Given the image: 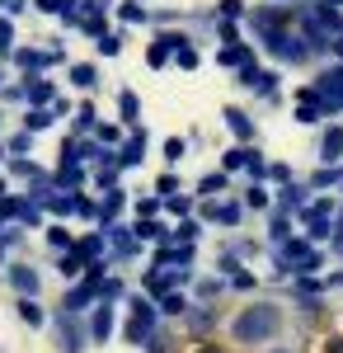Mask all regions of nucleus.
I'll use <instances>...</instances> for the list:
<instances>
[{
  "label": "nucleus",
  "instance_id": "f257e3e1",
  "mask_svg": "<svg viewBox=\"0 0 343 353\" xmlns=\"http://www.w3.org/2000/svg\"><path fill=\"white\" fill-rule=\"evenodd\" d=\"M282 330V311L273 306V301H254V306H245L236 316V325H231V339L236 344H264Z\"/></svg>",
  "mask_w": 343,
  "mask_h": 353
},
{
  "label": "nucleus",
  "instance_id": "f03ea898",
  "mask_svg": "<svg viewBox=\"0 0 343 353\" xmlns=\"http://www.w3.org/2000/svg\"><path fill=\"white\" fill-rule=\"evenodd\" d=\"M315 90H320V99H324V113H339L343 109V66H329Z\"/></svg>",
  "mask_w": 343,
  "mask_h": 353
},
{
  "label": "nucleus",
  "instance_id": "7ed1b4c3",
  "mask_svg": "<svg viewBox=\"0 0 343 353\" xmlns=\"http://www.w3.org/2000/svg\"><path fill=\"white\" fill-rule=\"evenodd\" d=\"M329 208H334V203H320V208H311V212H306V236H311V241H324V236H329Z\"/></svg>",
  "mask_w": 343,
  "mask_h": 353
},
{
  "label": "nucleus",
  "instance_id": "20e7f679",
  "mask_svg": "<svg viewBox=\"0 0 343 353\" xmlns=\"http://www.w3.org/2000/svg\"><path fill=\"white\" fill-rule=\"evenodd\" d=\"M216 61H221V66H236V71H245V66H254V57H249V48H240V43H221V52H216Z\"/></svg>",
  "mask_w": 343,
  "mask_h": 353
},
{
  "label": "nucleus",
  "instance_id": "39448f33",
  "mask_svg": "<svg viewBox=\"0 0 343 353\" xmlns=\"http://www.w3.org/2000/svg\"><path fill=\"white\" fill-rule=\"evenodd\" d=\"M339 156H343V132H339V128H329V132H324V141H320V161L334 165Z\"/></svg>",
  "mask_w": 343,
  "mask_h": 353
},
{
  "label": "nucleus",
  "instance_id": "423d86ee",
  "mask_svg": "<svg viewBox=\"0 0 343 353\" xmlns=\"http://www.w3.org/2000/svg\"><path fill=\"white\" fill-rule=\"evenodd\" d=\"M226 128H231L240 141H249V137H254V123H249V113H240V109H226Z\"/></svg>",
  "mask_w": 343,
  "mask_h": 353
},
{
  "label": "nucleus",
  "instance_id": "0eeeda50",
  "mask_svg": "<svg viewBox=\"0 0 343 353\" xmlns=\"http://www.w3.org/2000/svg\"><path fill=\"white\" fill-rule=\"evenodd\" d=\"M249 156H254V151H245V146H231V151L221 156V174H231V170H249Z\"/></svg>",
  "mask_w": 343,
  "mask_h": 353
},
{
  "label": "nucleus",
  "instance_id": "6e6552de",
  "mask_svg": "<svg viewBox=\"0 0 343 353\" xmlns=\"http://www.w3.org/2000/svg\"><path fill=\"white\" fill-rule=\"evenodd\" d=\"M165 236H174V231H169V226H165V221H136V241H165Z\"/></svg>",
  "mask_w": 343,
  "mask_h": 353
},
{
  "label": "nucleus",
  "instance_id": "1a4fd4ad",
  "mask_svg": "<svg viewBox=\"0 0 343 353\" xmlns=\"http://www.w3.org/2000/svg\"><path fill=\"white\" fill-rule=\"evenodd\" d=\"M141 151H146V137L136 132L132 141H127V146L118 151V165H141Z\"/></svg>",
  "mask_w": 343,
  "mask_h": 353
},
{
  "label": "nucleus",
  "instance_id": "9d476101",
  "mask_svg": "<svg viewBox=\"0 0 343 353\" xmlns=\"http://www.w3.org/2000/svg\"><path fill=\"white\" fill-rule=\"evenodd\" d=\"M10 278H14V288H19V292H28V297L38 292V273H33V269H14Z\"/></svg>",
  "mask_w": 343,
  "mask_h": 353
},
{
  "label": "nucleus",
  "instance_id": "9b49d317",
  "mask_svg": "<svg viewBox=\"0 0 343 353\" xmlns=\"http://www.w3.org/2000/svg\"><path fill=\"white\" fill-rule=\"evenodd\" d=\"M108 334H113V311L99 306V316H94V339H108Z\"/></svg>",
  "mask_w": 343,
  "mask_h": 353
},
{
  "label": "nucleus",
  "instance_id": "f8f14e48",
  "mask_svg": "<svg viewBox=\"0 0 343 353\" xmlns=\"http://www.w3.org/2000/svg\"><path fill=\"white\" fill-rule=\"evenodd\" d=\"M127 339H132V344H146V339H151V321H127Z\"/></svg>",
  "mask_w": 343,
  "mask_h": 353
},
{
  "label": "nucleus",
  "instance_id": "ddd939ff",
  "mask_svg": "<svg viewBox=\"0 0 343 353\" xmlns=\"http://www.w3.org/2000/svg\"><path fill=\"white\" fill-rule=\"evenodd\" d=\"M28 99H33V104H48V99H52V85L33 76V81H28Z\"/></svg>",
  "mask_w": 343,
  "mask_h": 353
},
{
  "label": "nucleus",
  "instance_id": "4468645a",
  "mask_svg": "<svg viewBox=\"0 0 343 353\" xmlns=\"http://www.w3.org/2000/svg\"><path fill=\"white\" fill-rule=\"evenodd\" d=\"M226 189V174H207V179H198V193L202 198H211V193H221Z\"/></svg>",
  "mask_w": 343,
  "mask_h": 353
},
{
  "label": "nucleus",
  "instance_id": "2eb2a0df",
  "mask_svg": "<svg viewBox=\"0 0 343 353\" xmlns=\"http://www.w3.org/2000/svg\"><path fill=\"white\" fill-rule=\"evenodd\" d=\"M160 264H188V269H193V245H188V250H165Z\"/></svg>",
  "mask_w": 343,
  "mask_h": 353
},
{
  "label": "nucleus",
  "instance_id": "dca6fc26",
  "mask_svg": "<svg viewBox=\"0 0 343 353\" xmlns=\"http://www.w3.org/2000/svg\"><path fill=\"white\" fill-rule=\"evenodd\" d=\"M169 288H174L169 273H146V292H169Z\"/></svg>",
  "mask_w": 343,
  "mask_h": 353
},
{
  "label": "nucleus",
  "instance_id": "f3484780",
  "mask_svg": "<svg viewBox=\"0 0 343 353\" xmlns=\"http://www.w3.org/2000/svg\"><path fill=\"white\" fill-rule=\"evenodd\" d=\"M123 203H127V198H123V189H113L104 198V208H99V217H113V212H123Z\"/></svg>",
  "mask_w": 343,
  "mask_h": 353
},
{
  "label": "nucleus",
  "instance_id": "a211bd4d",
  "mask_svg": "<svg viewBox=\"0 0 343 353\" xmlns=\"http://www.w3.org/2000/svg\"><path fill=\"white\" fill-rule=\"evenodd\" d=\"M99 52L118 57V52H123V33H104V38H99Z\"/></svg>",
  "mask_w": 343,
  "mask_h": 353
},
{
  "label": "nucleus",
  "instance_id": "6ab92c4d",
  "mask_svg": "<svg viewBox=\"0 0 343 353\" xmlns=\"http://www.w3.org/2000/svg\"><path fill=\"white\" fill-rule=\"evenodd\" d=\"M90 292H94V288H76V292H66V311H85Z\"/></svg>",
  "mask_w": 343,
  "mask_h": 353
},
{
  "label": "nucleus",
  "instance_id": "aec40b11",
  "mask_svg": "<svg viewBox=\"0 0 343 353\" xmlns=\"http://www.w3.org/2000/svg\"><path fill=\"white\" fill-rule=\"evenodd\" d=\"M118 14H123L127 24H141V19H146V10H141L136 0H127V5H118Z\"/></svg>",
  "mask_w": 343,
  "mask_h": 353
},
{
  "label": "nucleus",
  "instance_id": "412c9836",
  "mask_svg": "<svg viewBox=\"0 0 343 353\" xmlns=\"http://www.w3.org/2000/svg\"><path fill=\"white\" fill-rule=\"evenodd\" d=\"M99 250H104V245H99V236H85V241L76 245V254H80V259H94Z\"/></svg>",
  "mask_w": 343,
  "mask_h": 353
},
{
  "label": "nucleus",
  "instance_id": "4be33fe9",
  "mask_svg": "<svg viewBox=\"0 0 343 353\" xmlns=\"http://www.w3.org/2000/svg\"><path fill=\"white\" fill-rule=\"evenodd\" d=\"M287 236H291L287 217H278V221H273V231H268V241H273V245H287Z\"/></svg>",
  "mask_w": 343,
  "mask_h": 353
},
{
  "label": "nucleus",
  "instance_id": "5701e85b",
  "mask_svg": "<svg viewBox=\"0 0 343 353\" xmlns=\"http://www.w3.org/2000/svg\"><path fill=\"white\" fill-rule=\"evenodd\" d=\"M71 81H76L80 90H90V85H94V66H71Z\"/></svg>",
  "mask_w": 343,
  "mask_h": 353
},
{
  "label": "nucleus",
  "instance_id": "b1692460",
  "mask_svg": "<svg viewBox=\"0 0 343 353\" xmlns=\"http://www.w3.org/2000/svg\"><path fill=\"white\" fill-rule=\"evenodd\" d=\"M184 137H169V141H165V161H184Z\"/></svg>",
  "mask_w": 343,
  "mask_h": 353
},
{
  "label": "nucleus",
  "instance_id": "393cba45",
  "mask_svg": "<svg viewBox=\"0 0 343 353\" xmlns=\"http://www.w3.org/2000/svg\"><path fill=\"white\" fill-rule=\"evenodd\" d=\"M146 61H151V66H165V61H169V48L156 38V48H146Z\"/></svg>",
  "mask_w": 343,
  "mask_h": 353
},
{
  "label": "nucleus",
  "instance_id": "a878e982",
  "mask_svg": "<svg viewBox=\"0 0 343 353\" xmlns=\"http://www.w3.org/2000/svg\"><path fill=\"white\" fill-rule=\"evenodd\" d=\"M174 236L193 245V241H198V221H193V217H184V221H179V231H174Z\"/></svg>",
  "mask_w": 343,
  "mask_h": 353
},
{
  "label": "nucleus",
  "instance_id": "bb28decb",
  "mask_svg": "<svg viewBox=\"0 0 343 353\" xmlns=\"http://www.w3.org/2000/svg\"><path fill=\"white\" fill-rule=\"evenodd\" d=\"M160 198H165V203H169V198H174V189H179V179H174V174H160Z\"/></svg>",
  "mask_w": 343,
  "mask_h": 353
},
{
  "label": "nucleus",
  "instance_id": "cd10ccee",
  "mask_svg": "<svg viewBox=\"0 0 343 353\" xmlns=\"http://www.w3.org/2000/svg\"><path fill=\"white\" fill-rule=\"evenodd\" d=\"M19 316H24L28 325H43V311H38L33 301H19Z\"/></svg>",
  "mask_w": 343,
  "mask_h": 353
},
{
  "label": "nucleus",
  "instance_id": "c85d7f7f",
  "mask_svg": "<svg viewBox=\"0 0 343 353\" xmlns=\"http://www.w3.org/2000/svg\"><path fill=\"white\" fill-rule=\"evenodd\" d=\"M118 109H123V118H127V123H132L141 104H136V94H123V99H118Z\"/></svg>",
  "mask_w": 343,
  "mask_h": 353
},
{
  "label": "nucleus",
  "instance_id": "c756f323",
  "mask_svg": "<svg viewBox=\"0 0 343 353\" xmlns=\"http://www.w3.org/2000/svg\"><path fill=\"white\" fill-rule=\"evenodd\" d=\"M48 241H52L56 250H66V245H71V231H66V226H52V231H48Z\"/></svg>",
  "mask_w": 343,
  "mask_h": 353
},
{
  "label": "nucleus",
  "instance_id": "7c9ffc66",
  "mask_svg": "<svg viewBox=\"0 0 343 353\" xmlns=\"http://www.w3.org/2000/svg\"><path fill=\"white\" fill-rule=\"evenodd\" d=\"M80 269H85V259H80V254H66V259H61V273H66V278H76Z\"/></svg>",
  "mask_w": 343,
  "mask_h": 353
},
{
  "label": "nucleus",
  "instance_id": "2f4dec72",
  "mask_svg": "<svg viewBox=\"0 0 343 353\" xmlns=\"http://www.w3.org/2000/svg\"><path fill=\"white\" fill-rule=\"evenodd\" d=\"M254 90H259V94H278V76H273V71H264V76H259V85H254Z\"/></svg>",
  "mask_w": 343,
  "mask_h": 353
},
{
  "label": "nucleus",
  "instance_id": "473e14b6",
  "mask_svg": "<svg viewBox=\"0 0 343 353\" xmlns=\"http://www.w3.org/2000/svg\"><path fill=\"white\" fill-rule=\"evenodd\" d=\"M48 123H52V113H43V109H33V113H28V128H33V132H43Z\"/></svg>",
  "mask_w": 343,
  "mask_h": 353
},
{
  "label": "nucleus",
  "instance_id": "72a5a7b5",
  "mask_svg": "<svg viewBox=\"0 0 343 353\" xmlns=\"http://www.w3.org/2000/svg\"><path fill=\"white\" fill-rule=\"evenodd\" d=\"M282 203H287V208H296V203H306V189H296V184H287V189H282Z\"/></svg>",
  "mask_w": 343,
  "mask_h": 353
},
{
  "label": "nucleus",
  "instance_id": "f704fd0d",
  "mask_svg": "<svg viewBox=\"0 0 343 353\" xmlns=\"http://www.w3.org/2000/svg\"><path fill=\"white\" fill-rule=\"evenodd\" d=\"M245 203H249V208H268V193L259 189V184H254V189L245 193Z\"/></svg>",
  "mask_w": 343,
  "mask_h": 353
},
{
  "label": "nucleus",
  "instance_id": "c9c22d12",
  "mask_svg": "<svg viewBox=\"0 0 343 353\" xmlns=\"http://www.w3.org/2000/svg\"><path fill=\"white\" fill-rule=\"evenodd\" d=\"M315 118H320L315 104H296V123H315Z\"/></svg>",
  "mask_w": 343,
  "mask_h": 353
},
{
  "label": "nucleus",
  "instance_id": "e433bc0d",
  "mask_svg": "<svg viewBox=\"0 0 343 353\" xmlns=\"http://www.w3.org/2000/svg\"><path fill=\"white\" fill-rule=\"evenodd\" d=\"M174 57H179V66H184V71H193V66H198V52H193V48H179Z\"/></svg>",
  "mask_w": 343,
  "mask_h": 353
},
{
  "label": "nucleus",
  "instance_id": "4c0bfd02",
  "mask_svg": "<svg viewBox=\"0 0 343 353\" xmlns=\"http://www.w3.org/2000/svg\"><path fill=\"white\" fill-rule=\"evenodd\" d=\"M156 208H160L156 198H141V203H136V212H141V221H151V217H156Z\"/></svg>",
  "mask_w": 343,
  "mask_h": 353
},
{
  "label": "nucleus",
  "instance_id": "58836bf2",
  "mask_svg": "<svg viewBox=\"0 0 343 353\" xmlns=\"http://www.w3.org/2000/svg\"><path fill=\"white\" fill-rule=\"evenodd\" d=\"M160 311H169V316H179V311H184V297H179V292H169V297H165V306H160Z\"/></svg>",
  "mask_w": 343,
  "mask_h": 353
},
{
  "label": "nucleus",
  "instance_id": "ea45409f",
  "mask_svg": "<svg viewBox=\"0 0 343 353\" xmlns=\"http://www.w3.org/2000/svg\"><path fill=\"white\" fill-rule=\"evenodd\" d=\"M221 14H226V19H240V14H245V5H240V0H221Z\"/></svg>",
  "mask_w": 343,
  "mask_h": 353
},
{
  "label": "nucleus",
  "instance_id": "a19ab883",
  "mask_svg": "<svg viewBox=\"0 0 343 353\" xmlns=\"http://www.w3.org/2000/svg\"><path fill=\"white\" fill-rule=\"evenodd\" d=\"M249 174H254V179H264V174H268V165H264V156H259V151L249 156Z\"/></svg>",
  "mask_w": 343,
  "mask_h": 353
},
{
  "label": "nucleus",
  "instance_id": "79ce46f5",
  "mask_svg": "<svg viewBox=\"0 0 343 353\" xmlns=\"http://www.w3.org/2000/svg\"><path fill=\"white\" fill-rule=\"evenodd\" d=\"M76 128H94V109H90V104L76 113Z\"/></svg>",
  "mask_w": 343,
  "mask_h": 353
},
{
  "label": "nucleus",
  "instance_id": "37998d69",
  "mask_svg": "<svg viewBox=\"0 0 343 353\" xmlns=\"http://www.w3.org/2000/svg\"><path fill=\"white\" fill-rule=\"evenodd\" d=\"M99 292H104V297H123V283H118V278H113V283H99Z\"/></svg>",
  "mask_w": 343,
  "mask_h": 353
},
{
  "label": "nucleus",
  "instance_id": "c03bdc74",
  "mask_svg": "<svg viewBox=\"0 0 343 353\" xmlns=\"http://www.w3.org/2000/svg\"><path fill=\"white\" fill-rule=\"evenodd\" d=\"M169 212L174 217H188V198H169Z\"/></svg>",
  "mask_w": 343,
  "mask_h": 353
},
{
  "label": "nucleus",
  "instance_id": "a18cd8bd",
  "mask_svg": "<svg viewBox=\"0 0 343 353\" xmlns=\"http://www.w3.org/2000/svg\"><path fill=\"white\" fill-rule=\"evenodd\" d=\"M10 38H14V33H10V24L0 19V48H10Z\"/></svg>",
  "mask_w": 343,
  "mask_h": 353
},
{
  "label": "nucleus",
  "instance_id": "49530a36",
  "mask_svg": "<svg viewBox=\"0 0 343 353\" xmlns=\"http://www.w3.org/2000/svg\"><path fill=\"white\" fill-rule=\"evenodd\" d=\"M324 353H343V339H339V334H334V339L324 344Z\"/></svg>",
  "mask_w": 343,
  "mask_h": 353
},
{
  "label": "nucleus",
  "instance_id": "de8ad7c7",
  "mask_svg": "<svg viewBox=\"0 0 343 353\" xmlns=\"http://www.w3.org/2000/svg\"><path fill=\"white\" fill-rule=\"evenodd\" d=\"M329 48H334V52L343 57V33H334V38H329Z\"/></svg>",
  "mask_w": 343,
  "mask_h": 353
},
{
  "label": "nucleus",
  "instance_id": "09e8293b",
  "mask_svg": "<svg viewBox=\"0 0 343 353\" xmlns=\"http://www.w3.org/2000/svg\"><path fill=\"white\" fill-rule=\"evenodd\" d=\"M198 353H226V349H221V344H202Z\"/></svg>",
  "mask_w": 343,
  "mask_h": 353
},
{
  "label": "nucleus",
  "instance_id": "8fccbe9b",
  "mask_svg": "<svg viewBox=\"0 0 343 353\" xmlns=\"http://www.w3.org/2000/svg\"><path fill=\"white\" fill-rule=\"evenodd\" d=\"M324 5H329V10H339V5H343V0H324Z\"/></svg>",
  "mask_w": 343,
  "mask_h": 353
},
{
  "label": "nucleus",
  "instance_id": "3c124183",
  "mask_svg": "<svg viewBox=\"0 0 343 353\" xmlns=\"http://www.w3.org/2000/svg\"><path fill=\"white\" fill-rule=\"evenodd\" d=\"M273 353H287V349H273Z\"/></svg>",
  "mask_w": 343,
  "mask_h": 353
}]
</instances>
